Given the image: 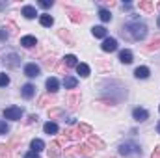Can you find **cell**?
I'll return each instance as SVG.
<instances>
[{"mask_svg":"<svg viewBox=\"0 0 160 158\" xmlns=\"http://www.w3.org/2000/svg\"><path fill=\"white\" fill-rule=\"evenodd\" d=\"M121 32H123V37H127V39L142 41L147 36V26L140 21H134V22H127Z\"/></svg>","mask_w":160,"mask_h":158,"instance_id":"obj_1","label":"cell"},{"mask_svg":"<svg viewBox=\"0 0 160 158\" xmlns=\"http://www.w3.org/2000/svg\"><path fill=\"white\" fill-rule=\"evenodd\" d=\"M119 155H123V156H140L142 155V149L134 141H125V143L119 145Z\"/></svg>","mask_w":160,"mask_h":158,"instance_id":"obj_2","label":"cell"},{"mask_svg":"<svg viewBox=\"0 0 160 158\" xmlns=\"http://www.w3.org/2000/svg\"><path fill=\"white\" fill-rule=\"evenodd\" d=\"M95 151L89 145H77V147H69L65 151V156H93Z\"/></svg>","mask_w":160,"mask_h":158,"instance_id":"obj_3","label":"cell"},{"mask_svg":"<svg viewBox=\"0 0 160 158\" xmlns=\"http://www.w3.org/2000/svg\"><path fill=\"white\" fill-rule=\"evenodd\" d=\"M2 62H4V65H6V67H11V69H15V67H19V65H21V58H19V54H15V52L6 54V56L2 58Z\"/></svg>","mask_w":160,"mask_h":158,"instance_id":"obj_4","label":"cell"},{"mask_svg":"<svg viewBox=\"0 0 160 158\" xmlns=\"http://www.w3.org/2000/svg\"><path fill=\"white\" fill-rule=\"evenodd\" d=\"M4 117L11 119V121H19V119L22 117V110L19 106H9V108L4 110Z\"/></svg>","mask_w":160,"mask_h":158,"instance_id":"obj_5","label":"cell"},{"mask_svg":"<svg viewBox=\"0 0 160 158\" xmlns=\"http://www.w3.org/2000/svg\"><path fill=\"white\" fill-rule=\"evenodd\" d=\"M102 50L104 52H114V50H118V41L114 39V37H106V39L102 41Z\"/></svg>","mask_w":160,"mask_h":158,"instance_id":"obj_6","label":"cell"},{"mask_svg":"<svg viewBox=\"0 0 160 158\" xmlns=\"http://www.w3.org/2000/svg\"><path fill=\"white\" fill-rule=\"evenodd\" d=\"M39 73H41V69H39V65H36V63H28V65L24 67V75L30 77V78L39 77Z\"/></svg>","mask_w":160,"mask_h":158,"instance_id":"obj_7","label":"cell"},{"mask_svg":"<svg viewBox=\"0 0 160 158\" xmlns=\"http://www.w3.org/2000/svg\"><path fill=\"white\" fill-rule=\"evenodd\" d=\"M47 155L48 158H58L62 155V149H60V143L58 141H52L50 145H48V149H47Z\"/></svg>","mask_w":160,"mask_h":158,"instance_id":"obj_8","label":"cell"},{"mask_svg":"<svg viewBox=\"0 0 160 158\" xmlns=\"http://www.w3.org/2000/svg\"><path fill=\"white\" fill-rule=\"evenodd\" d=\"M132 117L142 123V121H145V119L149 117V112L143 110V108H134V110H132Z\"/></svg>","mask_w":160,"mask_h":158,"instance_id":"obj_9","label":"cell"},{"mask_svg":"<svg viewBox=\"0 0 160 158\" xmlns=\"http://www.w3.org/2000/svg\"><path fill=\"white\" fill-rule=\"evenodd\" d=\"M58 89H60V82H58V78L50 77V78L47 80V91H48V93H56Z\"/></svg>","mask_w":160,"mask_h":158,"instance_id":"obj_10","label":"cell"},{"mask_svg":"<svg viewBox=\"0 0 160 158\" xmlns=\"http://www.w3.org/2000/svg\"><path fill=\"white\" fill-rule=\"evenodd\" d=\"M67 104H69V108L71 110H77L80 104V95L78 93H71L69 97H67Z\"/></svg>","mask_w":160,"mask_h":158,"instance_id":"obj_11","label":"cell"},{"mask_svg":"<svg viewBox=\"0 0 160 158\" xmlns=\"http://www.w3.org/2000/svg\"><path fill=\"white\" fill-rule=\"evenodd\" d=\"M21 93H22V97H24V99H32V97H34V93H36V87H34L32 84H24V86H22V89H21Z\"/></svg>","mask_w":160,"mask_h":158,"instance_id":"obj_12","label":"cell"},{"mask_svg":"<svg viewBox=\"0 0 160 158\" xmlns=\"http://www.w3.org/2000/svg\"><path fill=\"white\" fill-rule=\"evenodd\" d=\"M21 45H22L24 48H32V47L38 45V41H36L34 36H24V37H21Z\"/></svg>","mask_w":160,"mask_h":158,"instance_id":"obj_13","label":"cell"},{"mask_svg":"<svg viewBox=\"0 0 160 158\" xmlns=\"http://www.w3.org/2000/svg\"><path fill=\"white\" fill-rule=\"evenodd\" d=\"M88 145H89V147H97V149H104V141H102L101 138H97V136H89Z\"/></svg>","mask_w":160,"mask_h":158,"instance_id":"obj_14","label":"cell"},{"mask_svg":"<svg viewBox=\"0 0 160 158\" xmlns=\"http://www.w3.org/2000/svg\"><path fill=\"white\" fill-rule=\"evenodd\" d=\"M91 34L99 39H106V28L104 26H93L91 28Z\"/></svg>","mask_w":160,"mask_h":158,"instance_id":"obj_15","label":"cell"},{"mask_svg":"<svg viewBox=\"0 0 160 158\" xmlns=\"http://www.w3.org/2000/svg\"><path fill=\"white\" fill-rule=\"evenodd\" d=\"M77 84H78V80L75 78V77H63V86H65V89H75L77 87Z\"/></svg>","mask_w":160,"mask_h":158,"instance_id":"obj_16","label":"cell"},{"mask_svg":"<svg viewBox=\"0 0 160 158\" xmlns=\"http://www.w3.org/2000/svg\"><path fill=\"white\" fill-rule=\"evenodd\" d=\"M138 7L143 9V11H147V13H151V11L155 9V4L149 2V0H140V2H138Z\"/></svg>","mask_w":160,"mask_h":158,"instance_id":"obj_17","label":"cell"},{"mask_svg":"<svg viewBox=\"0 0 160 158\" xmlns=\"http://www.w3.org/2000/svg\"><path fill=\"white\" fill-rule=\"evenodd\" d=\"M21 13H22L26 19H34V17L38 15V11H36V7H34V6H24Z\"/></svg>","mask_w":160,"mask_h":158,"instance_id":"obj_18","label":"cell"},{"mask_svg":"<svg viewBox=\"0 0 160 158\" xmlns=\"http://www.w3.org/2000/svg\"><path fill=\"white\" fill-rule=\"evenodd\" d=\"M149 75H151L149 67H143V65H142V67H138V69L134 71V77H136V78H147Z\"/></svg>","mask_w":160,"mask_h":158,"instance_id":"obj_19","label":"cell"},{"mask_svg":"<svg viewBox=\"0 0 160 158\" xmlns=\"http://www.w3.org/2000/svg\"><path fill=\"white\" fill-rule=\"evenodd\" d=\"M43 130H45V134H56L58 132V125L54 121H48V123H45Z\"/></svg>","mask_w":160,"mask_h":158,"instance_id":"obj_20","label":"cell"},{"mask_svg":"<svg viewBox=\"0 0 160 158\" xmlns=\"http://www.w3.org/2000/svg\"><path fill=\"white\" fill-rule=\"evenodd\" d=\"M67 140H80V136H84L82 134V130L77 128V130H65V134H63Z\"/></svg>","mask_w":160,"mask_h":158,"instance_id":"obj_21","label":"cell"},{"mask_svg":"<svg viewBox=\"0 0 160 158\" xmlns=\"http://www.w3.org/2000/svg\"><path fill=\"white\" fill-rule=\"evenodd\" d=\"M30 147H32V151L39 153V151H43V149H45V141H43V140H39V138H36V140H32Z\"/></svg>","mask_w":160,"mask_h":158,"instance_id":"obj_22","label":"cell"},{"mask_svg":"<svg viewBox=\"0 0 160 158\" xmlns=\"http://www.w3.org/2000/svg\"><path fill=\"white\" fill-rule=\"evenodd\" d=\"M119 60H121V63H132V52L130 50H121Z\"/></svg>","mask_w":160,"mask_h":158,"instance_id":"obj_23","label":"cell"},{"mask_svg":"<svg viewBox=\"0 0 160 158\" xmlns=\"http://www.w3.org/2000/svg\"><path fill=\"white\" fill-rule=\"evenodd\" d=\"M39 22H41V26H47V28H50V26L54 24V19H52L50 15H47V13H45V15H41V17H39Z\"/></svg>","mask_w":160,"mask_h":158,"instance_id":"obj_24","label":"cell"},{"mask_svg":"<svg viewBox=\"0 0 160 158\" xmlns=\"http://www.w3.org/2000/svg\"><path fill=\"white\" fill-rule=\"evenodd\" d=\"M63 63H65L67 67H77V65H78V62H77V56H73V54H67V56L63 58Z\"/></svg>","mask_w":160,"mask_h":158,"instance_id":"obj_25","label":"cell"},{"mask_svg":"<svg viewBox=\"0 0 160 158\" xmlns=\"http://www.w3.org/2000/svg\"><path fill=\"white\" fill-rule=\"evenodd\" d=\"M99 17H101L102 22H108V21L112 19V13H110L106 7H101V9H99Z\"/></svg>","mask_w":160,"mask_h":158,"instance_id":"obj_26","label":"cell"},{"mask_svg":"<svg viewBox=\"0 0 160 158\" xmlns=\"http://www.w3.org/2000/svg\"><path fill=\"white\" fill-rule=\"evenodd\" d=\"M77 71H78L80 77H84V78L89 77V67H88L86 63H78V65H77Z\"/></svg>","mask_w":160,"mask_h":158,"instance_id":"obj_27","label":"cell"},{"mask_svg":"<svg viewBox=\"0 0 160 158\" xmlns=\"http://www.w3.org/2000/svg\"><path fill=\"white\" fill-rule=\"evenodd\" d=\"M0 158H11V151H9V147L4 145V143H0Z\"/></svg>","mask_w":160,"mask_h":158,"instance_id":"obj_28","label":"cell"},{"mask_svg":"<svg viewBox=\"0 0 160 158\" xmlns=\"http://www.w3.org/2000/svg\"><path fill=\"white\" fill-rule=\"evenodd\" d=\"M160 48V39H155L153 43H149L147 47H143V50H147V52H153V50H158Z\"/></svg>","mask_w":160,"mask_h":158,"instance_id":"obj_29","label":"cell"},{"mask_svg":"<svg viewBox=\"0 0 160 158\" xmlns=\"http://www.w3.org/2000/svg\"><path fill=\"white\" fill-rule=\"evenodd\" d=\"M69 17H71V21L73 22H82L84 21V17H82V13H78V11H73V9H69Z\"/></svg>","mask_w":160,"mask_h":158,"instance_id":"obj_30","label":"cell"},{"mask_svg":"<svg viewBox=\"0 0 160 158\" xmlns=\"http://www.w3.org/2000/svg\"><path fill=\"white\" fill-rule=\"evenodd\" d=\"M65 112L63 110H60V108H52V110H48V117L54 119V117H60V116H63Z\"/></svg>","mask_w":160,"mask_h":158,"instance_id":"obj_31","label":"cell"},{"mask_svg":"<svg viewBox=\"0 0 160 158\" xmlns=\"http://www.w3.org/2000/svg\"><path fill=\"white\" fill-rule=\"evenodd\" d=\"M48 104H56V101L54 99H48V97H43V99H39V106H48Z\"/></svg>","mask_w":160,"mask_h":158,"instance_id":"obj_32","label":"cell"},{"mask_svg":"<svg viewBox=\"0 0 160 158\" xmlns=\"http://www.w3.org/2000/svg\"><path fill=\"white\" fill-rule=\"evenodd\" d=\"M43 63H45L47 67H54V65H56V60H54V56H47V58L43 60Z\"/></svg>","mask_w":160,"mask_h":158,"instance_id":"obj_33","label":"cell"},{"mask_svg":"<svg viewBox=\"0 0 160 158\" xmlns=\"http://www.w3.org/2000/svg\"><path fill=\"white\" fill-rule=\"evenodd\" d=\"M8 84H9V77H8L6 73H2V75H0V87H6Z\"/></svg>","mask_w":160,"mask_h":158,"instance_id":"obj_34","label":"cell"},{"mask_svg":"<svg viewBox=\"0 0 160 158\" xmlns=\"http://www.w3.org/2000/svg\"><path fill=\"white\" fill-rule=\"evenodd\" d=\"M78 128L82 130V134H91V126H89V125H86V123H80Z\"/></svg>","mask_w":160,"mask_h":158,"instance_id":"obj_35","label":"cell"},{"mask_svg":"<svg viewBox=\"0 0 160 158\" xmlns=\"http://www.w3.org/2000/svg\"><path fill=\"white\" fill-rule=\"evenodd\" d=\"M8 132H9L8 123H6V121H0V134H8Z\"/></svg>","mask_w":160,"mask_h":158,"instance_id":"obj_36","label":"cell"},{"mask_svg":"<svg viewBox=\"0 0 160 158\" xmlns=\"http://www.w3.org/2000/svg\"><path fill=\"white\" fill-rule=\"evenodd\" d=\"M8 37H9V34H8L6 26H2V28H0V41H6Z\"/></svg>","mask_w":160,"mask_h":158,"instance_id":"obj_37","label":"cell"},{"mask_svg":"<svg viewBox=\"0 0 160 158\" xmlns=\"http://www.w3.org/2000/svg\"><path fill=\"white\" fill-rule=\"evenodd\" d=\"M52 4H54L52 0H41V2H39V6H41V7H50Z\"/></svg>","mask_w":160,"mask_h":158,"instance_id":"obj_38","label":"cell"},{"mask_svg":"<svg viewBox=\"0 0 160 158\" xmlns=\"http://www.w3.org/2000/svg\"><path fill=\"white\" fill-rule=\"evenodd\" d=\"M24 158H39V153H36V151H30V153H26Z\"/></svg>","mask_w":160,"mask_h":158,"instance_id":"obj_39","label":"cell"},{"mask_svg":"<svg viewBox=\"0 0 160 158\" xmlns=\"http://www.w3.org/2000/svg\"><path fill=\"white\" fill-rule=\"evenodd\" d=\"M151 158H160V145L157 147V149H155V153L151 155Z\"/></svg>","mask_w":160,"mask_h":158,"instance_id":"obj_40","label":"cell"},{"mask_svg":"<svg viewBox=\"0 0 160 158\" xmlns=\"http://www.w3.org/2000/svg\"><path fill=\"white\" fill-rule=\"evenodd\" d=\"M130 7H132V4H130V2H127V4L123 6V9H130Z\"/></svg>","mask_w":160,"mask_h":158,"instance_id":"obj_41","label":"cell"},{"mask_svg":"<svg viewBox=\"0 0 160 158\" xmlns=\"http://www.w3.org/2000/svg\"><path fill=\"white\" fill-rule=\"evenodd\" d=\"M157 132H158V134H160V123H158V125H157Z\"/></svg>","mask_w":160,"mask_h":158,"instance_id":"obj_42","label":"cell"},{"mask_svg":"<svg viewBox=\"0 0 160 158\" xmlns=\"http://www.w3.org/2000/svg\"><path fill=\"white\" fill-rule=\"evenodd\" d=\"M157 24H158V28H160V17H158V22H157Z\"/></svg>","mask_w":160,"mask_h":158,"instance_id":"obj_43","label":"cell"},{"mask_svg":"<svg viewBox=\"0 0 160 158\" xmlns=\"http://www.w3.org/2000/svg\"><path fill=\"white\" fill-rule=\"evenodd\" d=\"M158 9H160V4H158Z\"/></svg>","mask_w":160,"mask_h":158,"instance_id":"obj_44","label":"cell"}]
</instances>
